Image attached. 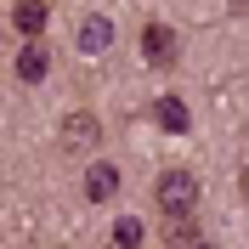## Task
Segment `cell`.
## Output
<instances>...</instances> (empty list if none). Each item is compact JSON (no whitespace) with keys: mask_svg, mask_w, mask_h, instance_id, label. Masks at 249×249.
<instances>
[{"mask_svg":"<svg viewBox=\"0 0 249 249\" xmlns=\"http://www.w3.org/2000/svg\"><path fill=\"white\" fill-rule=\"evenodd\" d=\"M153 204L164 210V221L176 227V221H187L193 210H198V181H193L187 170H164L153 181Z\"/></svg>","mask_w":249,"mask_h":249,"instance_id":"cell-1","label":"cell"},{"mask_svg":"<svg viewBox=\"0 0 249 249\" xmlns=\"http://www.w3.org/2000/svg\"><path fill=\"white\" fill-rule=\"evenodd\" d=\"M176 51H181V46H176V29H170V23H147V29H142V57L153 62V68H170Z\"/></svg>","mask_w":249,"mask_h":249,"instance_id":"cell-2","label":"cell"},{"mask_svg":"<svg viewBox=\"0 0 249 249\" xmlns=\"http://www.w3.org/2000/svg\"><path fill=\"white\" fill-rule=\"evenodd\" d=\"M12 68H17V79H23V85H40V79L51 74V51L40 46V40H29V46L17 51V62H12Z\"/></svg>","mask_w":249,"mask_h":249,"instance_id":"cell-3","label":"cell"},{"mask_svg":"<svg viewBox=\"0 0 249 249\" xmlns=\"http://www.w3.org/2000/svg\"><path fill=\"white\" fill-rule=\"evenodd\" d=\"M46 17H51V6H46V0H17L12 29L23 34V40H40V34H46Z\"/></svg>","mask_w":249,"mask_h":249,"instance_id":"cell-4","label":"cell"},{"mask_svg":"<svg viewBox=\"0 0 249 249\" xmlns=\"http://www.w3.org/2000/svg\"><path fill=\"white\" fill-rule=\"evenodd\" d=\"M113 193H119V170H113L108 159H96L91 170H85V198H91V204H108Z\"/></svg>","mask_w":249,"mask_h":249,"instance_id":"cell-5","label":"cell"},{"mask_svg":"<svg viewBox=\"0 0 249 249\" xmlns=\"http://www.w3.org/2000/svg\"><path fill=\"white\" fill-rule=\"evenodd\" d=\"M113 46V23L108 17H85L79 23V51H108Z\"/></svg>","mask_w":249,"mask_h":249,"instance_id":"cell-6","label":"cell"},{"mask_svg":"<svg viewBox=\"0 0 249 249\" xmlns=\"http://www.w3.org/2000/svg\"><path fill=\"white\" fill-rule=\"evenodd\" d=\"M96 136H102V130H96L91 113H74V119L62 124V142H68V147H79V153H85V147H96Z\"/></svg>","mask_w":249,"mask_h":249,"instance_id":"cell-7","label":"cell"},{"mask_svg":"<svg viewBox=\"0 0 249 249\" xmlns=\"http://www.w3.org/2000/svg\"><path fill=\"white\" fill-rule=\"evenodd\" d=\"M153 119L164 124V130H176V136L193 124V119H187V102H181V96H159V102H153Z\"/></svg>","mask_w":249,"mask_h":249,"instance_id":"cell-8","label":"cell"},{"mask_svg":"<svg viewBox=\"0 0 249 249\" xmlns=\"http://www.w3.org/2000/svg\"><path fill=\"white\" fill-rule=\"evenodd\" d=\"M136 244H142V221H130V215H124L119 227H113V249H136Z\"/></svg>","mask_w":249,"mask_h":249,"instance_id":"cell-9","label":"cell"}]
</instances>
